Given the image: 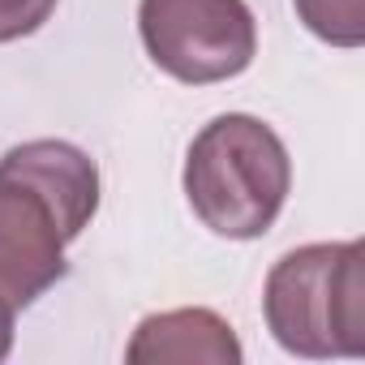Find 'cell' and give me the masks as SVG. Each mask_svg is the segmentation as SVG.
<instances>
[{"label":"cell","mask_w":365,"mask_h":365,"mask_svg":"<svg viewBox=\"0 0 365 365\" xmlns=\"http://www.w3.org/2000/svg\"><path fill=\"white\" fill-rule=\"evenodd\" d=\"M99 211L95 159L61 138L0 155V297L14 309L65 279V245Z\"/></svg>","instance_id":"6da1fadb"},{"label":"cell","mask_w":365,"mask_h":365,"mask_svg":"<svg viewBox=\"0 0 365 365\" xmlns=\"http://www.w3.org/2000/svg\"><path fill=\"white\" fill-rule=\"evenodd\" d=\"M292 190V163L279 133L245 112L215 116L185 155V198L194 215L228 241L262 237Z\"/></svg>","instance_id":"7a4b0ae2"},{"label":"cell","mask_w":365,"mask_h":365,"mask_svg":"<svg viewBox=\"0 0 365 365\" xmlns=\"http://www.w3.org/2000/svg\"><path fill=\"white\" fill-rule=\"evenodd\" d=\"M267 327L292 356L365 352V250L361 241L301 245L284 254L262 292Z\"/></svg>","instance_id":"3957f363"},{"label":"cell","mask_w":365,"mask_h":365,"mask_svg":"<svg viewBox=\"0 0 365 365\" xmlns=\"http://www.w3.org/2000/svg\"><path fill=\"white\" fill-rule=\"evenodd\" d=\"M138 31L150 61L185 86L228 82L258 52V26L245 0H142Z\"/></svg>","instance_id":"277c9868"},{"label":"cell","mask_w":365,"mask_h":365,"mask_svg":"<svg viewBox=\"0 0 365 365\" xmlns=\"http://www.w3.org/2000/svg\"><path fill=\"white\" fill-rule=\"evenodd\" d=\"M125 356L133 365L146 361H211V365H237L241 339L232 327L211 309H168L138 322Z\"/></svg>","instance_id":"5b68a950"},{"label":"cell","mask_w":365,"mask_h":365,"mask_svg":"<svg viewBox=\"0 0 365 365\" xmlns=\"http://www.w3.org/2000/svg\"><path fill=\"white\" fill-rule=\"evenodd\" d=\"M297 18L309 35L335 48H361L365 43V0H292Z\"/></svg>","instance_id":"8992f818"},{"label":"cell","mask_w":365,"mask_h":365,"mask_svg":"<svg viewBox=\"0 0 365 365\" xmlns=\"http://www.w3.org/2000/svg\"><path fill=\"white\" fill-rule=\"evenodd\" d=\"M56 9V0H0V43L35 35Z\"/></svg>","instance_id":"52a82bcc"},{"label":"cell","mask_w":365,"mask_h":365,"mask_svg":"<svg viewBox=\"0 0 365 365\" xmlns=\"http://www.w3.org/2000/svg\"><path fill=\"white\" fill-rule=\"evenodd\" d=\"M14 305L5 301V297H0V361H5L9 356V348H14Z\"/></svg>","instance_id":"ba28073f"}]
</instances>
